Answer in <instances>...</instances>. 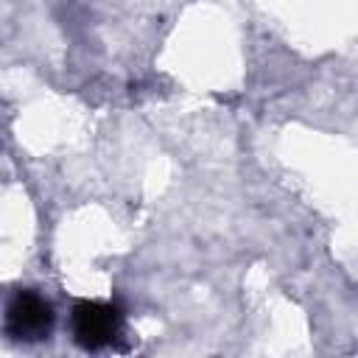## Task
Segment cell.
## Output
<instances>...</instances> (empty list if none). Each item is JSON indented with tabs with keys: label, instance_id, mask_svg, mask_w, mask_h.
Masks as SVG:
<instances>
[{
	"label": "cell",
	"instance_id": "6da1fadb",
	"mask_svg": "<svg viewBox=\"0 0 358 358\" xmlns=\"http://www.w3.org/2000/svg\"><path fill=\"white\" fill-rule=\"evenodd\" d=\"M70 327H73V338L78 347L84 350H103L109 347L120 330H123V316L115 305L109 302H78L73 308L70 316Z\"/></svg>",
	"mask_w": 358,
	"mask_h": 358
},
{
	"label": "cell",
	"instance_id": "7a4b0ae2",
	"mask_svg": "<svg viewBox=\"0 0 358 358\" xmlns=\"http://www.w3.org/2000/svg\"><path fill=\"white\" fill-rule=\"evenodd\" d=\"M6 330L17 341H42L53 330V308L36 291H17L6 308Z\"/></svg>",
	"mask_w": 358,
	"mask_h": 358
}]
</instances>
